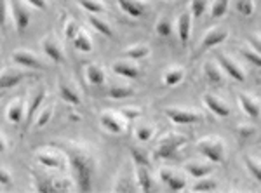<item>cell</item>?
Listing matches in <instances>:
<instances>
[{"label":"cell","mask_w":261,"mask_h":193,"mask_svg":"<svg viewBox=\"0 0 261 193\" xmlns=\"http://www.w3.org/2000/svg\"><path fill=\"white\" fill-rule=\"evenodd\" d=\"M70 166L73 169L75 181L81 191H91L92 190V173H94V163H92L91 157L82 150H68Z\"/></svg>","instance_id":"6da1fadb"},{"label":"cell","mask_w":261,"mask_h":193,"mask_svg":"<svg viewBox=\"0 0 261 193\" xmlns=\"http://www.w3.org/2000/svg\"><path fill=\"white\" fill-rule=\"evenodd\" d=\"M185 143H188L187 136H181V134H169V136L162 137V141L159 143L157 150H155V155H157V158H171V157H174V153L178 152Z\"/></svg>","instance_id":"7a4b0ae2"},{"label":"cell","mask_w":261,"mask_h":193,"mask_svg":"<svg viewBox=\"0 0 261 193\" xmlns=\"http://www.w3.org/2000/svg\"><path fill=\"white\" fill-rule=\"evenodd\" d=\"M199 152L207 157L211 162H216L220 163L225 160V145L218 140V137H204L202 141H199L197 145Z\"/></svg>","instance_id":"3957f363"},{"label":"cell","mask_w":261,"mask_h":193,"mask_svg":"<svg viewBox=\"0 0 261 193\" xmlns=\"http://www.w3.org/2000/svg\"><path fill=\"white\" fill-rule=\"evenodd\" d=\"M11 9H12V19L16 23V30L19 33L24 32V28H28L32 19V12L28 11V7H24L21 4V0H11Z\"/></svg>","instance_id":"277c9868"},{"label":"cell","mask_w":261,"mask_h":193,"mask_svg":"<svg viewBox=\"0 0 261 193\" xmlns=\"http://www.w3.org/2000/svg\"><path fill=\"white\" fill-rule=\"evenodd\" d=\"M166 115L169 117L174 124L179 125H188V124H195L200 120V115L190 110H181V108H167Z\"/></svg>","instance_id":"5b68a950"},{"label":"cell","mask_w":261,"mask_h":193,"mask_svg":"<svg viewBox=\"0 0 261 193\" xmlns=\"http://www.w3.org/2000/svg\"><path fill=\"white\" fill-rule=\"evenodd\" d=\"M12 61L18 63L19 66L28 70H39L42 68V63L39 61V58L30 51H14L12 52Z\"/></svg>","instance_id":"8992f818"},{"label":"cell","mask_w":261,"mask_h":193,"mask_svg":"<svg viewBox=\"0 0 261 193\" xmlns=\"http://www.w3.org/2000/svg\"><path fill=\"white\" fill-rule=\"evenodd\" d=\"M216 60H218V63H220L221 68L225 70L231 78H235L237 82H244V80H246V73H244L242 68L235 61H231L230 58L223 56V54H220V56H218Z\"/></svg>","instance_id":"52a82bcc"},{"label":"cell","mask_w":261,"mask_h":193,"mask_svg":"<svg viewBox=\"0 0 261 193\" xmlns=\"http://www.w3.org/2000/svg\"><path fill=\"white\" fill-rule=\"evenodd\" d=\"M161 179L167 184V188H169L171 191H179L187 186V181H185L183 176L174 173V171H171V169H162Z\"/></svg>","instance_id":"ba28073f"},{"label":"cell","mask_w":261,"mask_h":193,"mask_svg":"<svg viewBox=\"0 0 261 193\" xmlns=\"http://www.w3.org/2000/svg\"><path fill=\"white\" fill-rule=\"evenodd\" d=\"M24 77H27V73H23V71L7 68L4 73H0V89H11V87L18 86Z\"/></svg>","instance_id":"9c48e42d"},{"label":"cell","mask_w":261,"mask_h":193,"mask_svg":"<svg viewBox=\"0 0 261 193\" xmlns=\"http://www.w3.org/2000/svg\"><path fill=\"white\" fill-rule=\"evenodd\" d=\"M45 94H47L45 87H39V89L35 91V94L32 96V101H30V106H28V112L24 113V120H27V125L33 120L35 113H39L40 104H42V101L45 99Z\"/></svg>","instance_id":"30bf717a"},{"label":"cell","mask_w":261,"mask_h":193,"mask_svg":"<svg viewBox=\"0 0 261 193\" xmlns=\"http://www.w3.org/2000/svg\"><path fill=\"white\" fill-rule=\"evenodd\" d=\"M120 6V9L129 14L130 18H140V16L145 14L146 6L141 2V0H117Z\"/></svg>","instance_id":"8fae6325"},{"label":"cell","mask_w":261,"mask_h":193,"mask_svg":"<svg viewBox=\"0 0 261 193\" xmlns=\"http://www.w3.org/2000/svg\"><path fill=\"white\" fill-rule=\"evenodd\" d=\"M226 37H228V32H226V30H221V28H214V30H211V32L207 33V35L204 37V39H202V51L220 45L221 42L226 40Z\"/></svg>","instance_id":"7c38bea8"},{"label":"cell","mask_w":261,"mask_h":193,"mask_svg":"<svg viewBox=\"0 0 261 193\" xmlns=\"http://www.w3.org/2000/svg\"><path fill=\"white\" fill-rule=\"evenodd\" d=\"M204 104L214 113V115H218V117H228L230 115L228 104H225L223 101H220V99H218L216 96L205 94L204 96Z\"/></svg>","instance_id":"4fadbf2b"},{"label":"cell","mask_w":261,"mask_h":193,"mask_svg":"<svg viewBox=\"0 0 261 193\" xmlns=\"http://www.w3.org/2000/svg\"><path fill=\"white\" fill-rule=\"evenodd\" d=\"M42 47H44L45 56H49L53 61H56V63L63 61V51H61V47L58 45V42L54 40L53 37L44 39V42H42Z\"/></svg>","instance_id":"5bb4252c"},{"label":"cell","mask_w":261,"mask_h":193,"mask_svg":"<svg viewBox=\"0 0 261 193\" xmlns=\"http://www.w3.org/2000/svg\"><path fill=\"white\" fill-rule=\"evenodd\" d=\"M204 75H205V78H207V82L211 84V86H223V84H225V78H223L221 70L211 61L204 65Z\"/></svg>","instance_id":"9a60e30c"},{"label":"cell","mask_w":261,"mask_h":193,"mask_svg":"<svg viewBox=\"0 0 261 193\" xmlns=\"http://www.w3.org/2000/svg\"><path fill=\"white\" fill-rule=\"evenodd\" d=\"M190 28H192V12L185 11L178 19V33L183 44H187L188 39H190Z\"/></svg>","instance_id":"2e32d148"},{"label":"cell","mask_w":261,"mask_h":193,"mask_svg":"<svg viewBox=\"0 0 261 193\" xmlns=\"http://www.w3.org/2000/svg\"><path fill=\"white\" fill-rule=\"evenodd\" d=\"M99 120H101V125H103L107 131H110L113 134H120L122 131H124V124H122V120L117 119L113 113H103Z\"/></svg>","instance_id":"e0dca14e"},{"label":"cell","mask_w":261,"mask_h":193,"mask_svg":"<svg viewBox=\"0 0 261 193\" xmlns=\"http://www.w3.org/2000/svg\"><path fill=\"white\" fill-rule=\"evenodd\" d=\"M239 98H241V104H242L244 112H246L249 117H252V119H258L259 117V101L258 99L251 98V96H247V94H239Z\"/></svg>","instance_id":"ac0fdd59"},{"label":"cell","mask_w":261,"mask_h":193,"mask_svg":"<svg viewBox=\"0 0 261 193\" xmlns=\"http://www.w3.org/2000/svg\"><path fill=\"white\" fill-rule=\"evenodd\" d=\"M113 71L120 77H125V78H136L140 75V70L136 68L134 65H129L125 61H117L113 63Z\"/></svg>","instance_id":"d6986e66"},{"label":"cell","mask_w":261,"mask_h":193,"mask_svg":"<svg viewBox=\"0 0 261 193\" xmlns=\"http://www.w3.org/2000/svg\"><path fill=\"white\" fill-rule=\"evenodd\" d=\"M185 169H187L188 174H192L193 178H204V176L211 174L213 173V167L209 166V163H199V162H192V163H187L185 166Z\"/></svg>","instance_id":"ffe728a7"},{"label":"cell","mask_w":261,"mask_h":193,"mask_svg":"<svg viewBox=\"0 0 261 193\" xmlns=\"http://www.w3.org/2000/svg\"><path fill=\"white\" fill-rule=\"evenodd\" d=\"M136 176H138V184H140V190L148 193L153 186V179H151V174L148 173V169L143 166H138V171H136Z\"/></svg>","instance_id":"44dd1931"},{"label":"cell","mask_w":261,"mask_h":193,"mask_svg":"<svg viewBox=\"0 0 261 193\" xmlns=\"http://www.w3.org/2000/svg\"><path fill=\"white\" fill-rule=\"evenodd\" d=\"M60 96L70 104H81V96H79V92L75 91L70 84H65V82L60 84Z\"/></svg>","instance_id":"7402d4cb"},{"label":"cell","mask_w":261,"mask_h":193,"mask_svg":"<svg viewBox=\"0 0 261 193\" xmlns=\"http://www.w3.org/2000/svg\"><path fill=\"white\" fill-rule=\"evenodd\" d=\"M87 80L92 86H103L105 84V71L98 65H89L87 66Z\"/></svg>","instance_id":"603a6c76"},{"label":"cell","mask_w":261,"mask_h":193,"mask_svg":"<svg viewBox=\"0 0 261 193\" xmlns=\"http://www.w3.org/2000/svg\"><path fill=\"white\" fill-rule=\"evenodd\" d=\"M37 160H39L42 166H45V167H54V169H63V167H65V162H63L60 157H56V155H50V153L37 155Z\"/></svg>","instance_id":"cb8c5ba5"},{"label":"cell","mask_w":261,"mask_h":193,"mask_svg":"<svg viewBox=\"0 0 261 193\" xmlns=\"http://www.w3.org/2000/svg\"><path fill=\"white\" fill-rule=\"evenodd\" d=\"M7 119L11 120V122H14V124H19L21 120L24 119V106H23V101H16V103H12L11 106H9V112H7Z\"/></svg>","instance_id":"d4e9b609"},{"label":"cell","mask_w":261,"mask_h":193,"mask_svg":"<svg viewBox=\"0 0 261 193\" xmlns=\"http://www.w3.org/2000/svg\"><path fill=\"white\" fill-rule=\"evenodd\" d=\"M73 45H75V49H79V51H82V52H91L92 51V42L89 39V35L81 32V30H79V33L75 35Z\"/></svg>","instance_id":"484cf974"},{"label":"cell","mask_w":261,"mask_h":193,"mask_svg":"<svg viewBox=\"0 0 261 193\" xmlns=\"http://www.w3.org/2000/svg\"><path fill=\"white\" fill-rule=\"evenodd\" d=\"M129 152H130V157H133V160L136 166H143V167L150 166V157L145 150H140V148H136V146H130Z\"/></svg>","instance_id":"4316f807"},{"label":"cell","mask_w":261,"mask_h":193,"mask_svg":"<svg viewBox=\"0 0 261 193\" xmlns=\"http://www.w3.org/2000/svg\"><path fill=\"white\" fill-rule=\"evenodd\" d=\"M89 23L92 24V28H96V30H98V32L101 33V35H105V37H112V35H113L110 24L105 23L103 19H99L96 14H91V16H89Z\"/></svg>","instance_id":"83f0119b"},{"label":"cell","mask_w":261,"mask_h":193,"mask_svg":"<svg viewBox=\"0 0 261 193\" xmlns=\"http://www.w3.org/2000/svg\"><path fill=\"white\" fill-rule=\"evenodd\" d=\"M79 6L84 7L87 12L91 14H103L105 12V6L99 2V0H77Z\"/></svg>","instance_id":"f1b7e54d"},{"label":"cell","mask_w":261,"mask_h":193,"mask_svg":"<svg viewBox=\"0 0 261 193\" xmlns=\"http://www.w3.org/2000/svg\"><path fill=\"white\" fill-rule=\"evenodd\" d=\"M148 52H150V49L146 47V45H133V47H129L124 54L129 60H143L145 56H148Z\"/></svg>","instance_id":"f546056e"},{"label":"cell","mask_w":261,"mask_h":193,"mask_svg":"<svg viewBox=\"0 0 261 193\" xmlns=\"http://www.w3.org/2000/svg\"><path fill=\"white\" fill-rule=\"evenodd\" d=\"M183 77H185L183 68H172L164 75V82H166L167 86H176V84H179L183 80Z\"/></svg>","instance_id":"4dcf8cb0"},{"label":"cell","mask_w":261,"mask_h":193,"mask_svg":"<svg viewBox=\"0 0 261 193\" xmlns=\"http://www.w3.org/2000/svg\"><path fill=\"white\" fill-rule=\"evenodd\" d=\"M200 181L195 183V186H193V191H216L218 190V183L214 181L211 178H199Z\"/></svg>","instance_id":"1f68e13d"},{"label":"cell","mask_w":261,"mask_h":193,"mask_svg":"<svg viewBox=\"0 0 261 193\" xmlns=\"http://www.w3.org/2000/svg\"><path fill=\"white\" fill-rule=\"evenodd\" d=\"M134 91L130 89V87H112L110 92H108V96H110L112 99H124V98H129V96H133Z\"/></svg>","instance_id":"d6a6232c"},{"label":"cell","mask_w":261,"mask_h":193,"mask_svg":"<svg viewBox=\"0 0 261 193\" xmlns=\"http://www.w3.org/2000/svg\"><path fill=\"white\" fill-rule=\"evenodd\" d=\"M228 2L230 0H214V4L211 7L213 18H221L223 14H226V11H228Z\"/></svg>","instance_id":"836d02e7"},{"label":"cell","mask_w":261,"mask_h":193,"mask_svg":"<svg viewBox=\"0 0 261 193\" xmlns=\"http://www.w3.org/2000/svg\"><path fill=\"white\" fill-rule=\"evenodd\" d=\"M235 9L242 16H251L254 12V2L252 0H235Z\"/></svg>","instance_id":"e575fe53"},{"label":"cell","mask_w":261,"mask_h":193,"mask_svg":"<svg viewBox=\"0 0 261 193\" xmlns=\"http://www.w3.org/2000/svg\"><path fill=\"white\" fill-rule=\"evenodd\" d=\"M244 162H246V167H247V171L251 173L252 178H254L256 181H259V179H261V167H259V162H258V160H254V158H251V157H246V158H244Z\"/></svg>","instance_id":"d590c367"},{"label":"cell","mask_w":261,"mask_h":193,"mask_svg":"<svg viewBox=\"0 0 261 193\" xmlns=\"http://www.w3.org/2000/svg\"><path fill=\"white\" fill-rule=\"evenodd\" d=\"M155 28H157V33L161 37H169L172 33V24H171V21L167 18H162L157 23V26H155Z\"/></svg>","instance_id":"8d00e7d4"},{"label":"cell","mask_w":261,"mask_h":193,"mask_svg":"<svg viewBox=\"0 0 261 193\" xmlns=\"http://www.w3.org/2000/svg\"><path fill=\"white\" fill-rule=\"evenodd\" d=\"M35 190L37 191H42V193H53V191H56L58 188H56V184H53V181H49V179H39L37 181V186H35Z\"/></svg>","instance_id":"74e56055"},{"label":"cell","mask_w":261,"mask_h":193,"mask_svg":"<svg viewBox=\"0 0 261 193\" xmlns=\"http://www.w3.org/2000/svg\"><path fill=\"white\" fill-rule=\"evenodd\" d=\"M207 7V0H192V14L195 18H200Z\"/></svg>","instance_id":"f35d334b"},{"label":"cell","mask_w":261,"mask_h":193,"mask_svg":"<svg viewBox=\"0 0 261 193\" xmlns=\"http://www.w3.org/2000/svg\"><path fill=\"white\" fill-rule=\"evenodd\" d=\"M115 191H119V193H133V191H136V186H133L130 184V179L129 178H122L119 184L115 186Z\"/></svg>","instance_id":"ab89813d"},{"label":"cell","mask_w":261,"mask_h":193,"mask_svg":"<svg viewBox=\"0 0 261 193\" xmlns=\"http://www.w3.org/2000/svg\"><path fill=\"white\" fill-rule=\"evenodd\" d=\"M50 117H53V108H44V110H39V119H37V125L39 127H44V125H47V122L50 120Z\"/></svg>","instance_id":"60d3db41"},{"label":"cell","mask_w":261,"mask_h":193,"mask_svg":"<svg viewBox=\"0 0 261 193\" xmlns=\"http://www.w3.org/2000/svg\"><path fill=\"white\" fill-rule=\"evenodd\" d=\"M241 54L244 58H246L247 61H251L252 65L259 66L261 65V58H259V52L256 51H251V49H241Z\"/></svg>","instance_id":"b9f144b4"},{"label":"cell","mask_w":261,"mask_h":193,"mask_svg":"<svg viewBox=\"0 0 261 193\" xmlns=\"http://www.w3.org/2000/svg\"><path fill=\"white\" fill-rule=\"evenodd\" d=\"M136 136L140 141H148L151 140V136H153V129H151L150 125H141V127H138Z\"/></svg>","instance_id":"7bdbcfd3"},{"label":"cell","mask_w":261,"mask_h":193,"mask_svg":"<svg viewBox=\"0 0 261 193\" xmlns=\"http://www.w3.org/2000/svg\"><path fill=\"white\" fill-rule=\"evenodd\" d=\"M79 30H81V28H79V24H77V23H73V21H70V23H66L65 37H66V39H71V40H73V39H75V35L79 33Z\"/></svg>","instance_id":"ee69618b"},{"label":"cell","mask_w":261,"mask_h":193,"mask_svg":"<svg viewBox=\"0 0 261 193\" xmlns=\"http://www.w3.org/2000/svg\"><path fill=\"white\" fill-rule=\"evenodd\" d=\"M7 24V2L0 0V28H4Z\"/></svg>","instance_id":"f6af8a7d"},{"label":"cell","mask_w":261,"mask_h":193,"mask_svg":"<svg viewBox=\"0 0 261 193\" xmlns=\"http://www.w3.org/2000/svg\"><path fill=\"white\" fill-rule=\"evenodd\" d=\"M0 184H4V186H11V184H12L11 174L7 173L6 169H2V167H0Z\"/></svg>","instance_id":"bcb514c9"},{"label":"cell","mask_w":261,"mask_h":193,"mask_svg":"<svg viewBox=\"0 0 261 193\" xmlns=\"http://www.w3.org/2000/svg\"><path fill=\"white\" fill-rule=\"evenodd\" d=\"M28 4L33 7H37V9H42V11L47 9V0H28Z\"/></svg>","instance_id":"7dc6e473"},{"label":"cell","mask_w":261,"mask_h":193,"mask_svg":"<svg viewBox=\"0 0 261 193\" xmlns=\"http://www.w3.org/2000/svg\"><path fill=\"white\" fill-rule=\"evenodd\" d=\"M124 112V117H127V119H136V117H140V110H130V108H127V110H122Z\"/></svg>","instance_id":"c3c4849f"},{"label":"cell","mask_w":261,"mask_h":193,"mask_svg":"<svg viewBox=\"0 0 261 193\" xmlns=\"http://www.w3.org/2000/svg\"><path fill=\"white\" fill-rule=\"evenodd\" d=\"M249 42H252V47H254L256 52H259V37H252V39H249Z\"/></svg>","instance_id":"681fc988"},{"label":"cell","mask_w":261,"mask_h":193,"mask_svg":"<svg viewBox=\"0 0 261 193\" xmlns=\"http://www.w3.org/2000/svg\"><path fill=\"white\" fill-rule=\"evenodd\" d=\"M6 152V141H4V137L0 136V153Z\"/></svg>","instance_id":"f907efd6"}]
</instances>
